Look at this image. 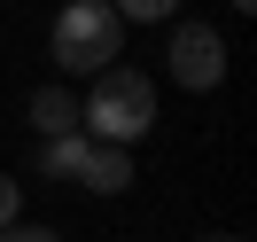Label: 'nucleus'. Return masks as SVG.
I'll return each mask as SVG.
<instances>
[{"mask_svg":"<svg viewBox=\"0 0 257 242\" xmlns=\"http://www.w3.org/2000/svg\"><path fill=\"white\" fill-rule=\"evenodd\" d=\"M78 110H86V133H94V141L133 148V141L156 133V78L133 70V63H109V70H94V86H86Z\"/></svg>","mask_w":257,"mask_h":242,"instance_id":"f257e3e1","label":"nucleus"},{"mask_svg":"<svg viewBox=\"0 0 257 242\" xmlns=\"http://www.w3.org/2000/svg\"><path fill=\"white\" fill-rule=\"evenodd\" d=\"M117 47H125V16L109 0H63V16L47 32V55L63 78H86V70H109Z\"/></svg>","mask_w":257,"mask_h":242,"instance_id":"f03ea898","label":"nucleus"},{"mask_svg":"<svg viewBox=\"0 0 257 242\" xmlns=\"http://www.w3.org/2000/svg\"><path fill=\"white\" fill-rule=\"evenodd\" d=\"M39 172L70 180L86 195H125L133 188V148H109L94 133H55V141H39Z\"/></svg>","mask_w":257,"mask_h":242,"instance_id":"7ed1b4c3","label":"nucleus"},{"mask_svg":"<svg viewBox=\"0 0 257 242\" xmlns=\"http://www.w3.org/2000/svg\"><path fill=\"white\" fill-rule=\"evenodd\" d=\"M164 70H172V86H187V94H210V86H226V39L210 32V24L179 16L172 47H164Z\"/></svg>","mask_w":257,"mask_h":242,"instance_id":"20e7f679","label":"nucleus"},{"mask_svg":"<svg viewBox=\"0 0 257 242\" xmlns=\"http://www.w3.org/2000/svg\"><path fill=\"white\" fill-rule=\"evenodd\" d=\"M24 117H32V133H39V141H55V133H86V110H78V94H70L63 78H55V86H39V94L24 102Z\"/></svg>","mask_w":257,"mask_h":242,"instance_id":"39448f33","label":"nucleus"},{"mask_svg":"<svg viewBox=\"0 0 257 242\" xmlns=\"http://www.w3.org/2000/svg\"><path fill=\"white\" fill-rule=\"evenodd\" d=\"M109 8H117L125 24H172V16H179V0H109Z\"/></svg>","mask_w":257,"mask_h":242,"instance_id":"423d86ee","label":"nucleus"},{"mask_svg":"<svg viewBox=\"0 0 257 242\" xmlns=\"http://www.w3.org/2000/svg\"><path fill=\"white\" fill-rule=\"evenodd\" d=\"M8 219H24V180L16 172H0V226H8Z\"/></svg>","mask_w":257,"mask_h":242,"instance_id":"0eeeda50","label":"nucleus"},{"mask_svg":"<svg viewBox=\"0 0 257 242\" xmlns=\"http://www.w3.org/2000/svg\"><path fill=\"white\" fill-rule=\"evenodd\" d=\"M0 242H63V234H55V226H32V219H8Z\"/></svg>","mask_w":257,"mask_h":242,"instance_id":"6e6552de","label":"nucleus"},{"mask_svg":"<svg viewBox=\"0 0 257 242\" xmlns=\"http://www.w3.org/2000/svg\"><path fill=\"white\" fill-rule=\"evenodd\" d=\"M226 8H241V16H249V8H257V0H226Z\"/></svg>","mask_w":257,"mask_h":242,"instance_id":"1a4fd4ad","label":"nucleus"},{"mask_svg":"<svg viewBox=\"0 0 257 242\" xmlns=\"http://www.w3.org/2000/svg\"><path fill=\"white\" fill-rule=\"evenodd\" d=\"M203 242H241V234H203Z\"/></svg>","mask_w":257,"mask_h":242,"instance_id":"9d476101","label":"nucleus"}]
</instances>
